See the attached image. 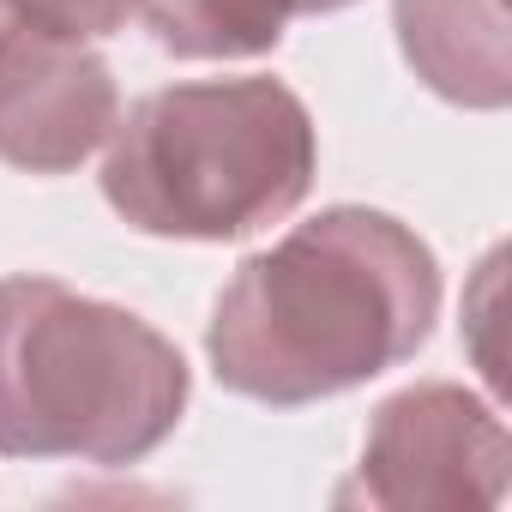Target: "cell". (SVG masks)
Wrapping results in <instances>:
<instances>
[{"label":"cell","instance_id":"obj_7","mask_svg":"<svg viewBox=\"0 0 512 512\" xmlns=\"http://www.w3.org/2000/svg\"><path fill=\"white\" fill-rule=\"evenodd\" d=\"M356 0H145L139 19L175 61H253L272 55L296 19H326Z\"/></svg>","mask_w":512,"mask_h":512},{"label":"cell","instance_id":"obj_6","mask_svg":"<svg viewBox=\"0 0 512 512\" xmlns=\"http://www.w3.org/2000/svg\"><path fill=\"white\" fill-rule=\"evenodd\" d=\"M392 31L410 73L434 97L458 109H506V0H392Z\"/></svg>","mask_w":512,"mask_h":512},{"label":"cell","instance_id":"obj_3","mask_svg":"<svg viewBox=\"0 0 512 512\" xmlns=\"http://www.w3.org/2000/svg\"><path fill=\"white\" fill-rule=\"evenodd\" d=\"M181 350L121 302L61 278H0V458L139 464L187 416Z\"/></svg>","mask_w":512,"mask_h":512},{"label":"cell","instance_id":"obj_1","mask_svg":"<svg viewBox=\"0 0 512 512\" xmlns=\"http://www.w3.org/2000/svg\"><path fill=\"white\" fill-rule=\"evenodd\" d=\"M434 320V247L392 211L326 205L229 272L205 356L223 392L302 410L410 362Z\"/></svg>","mask_w":512,"mask_h":512},{"label":"cell","instance_id":"obj_8","mask_svg":"<svg viewBox=\"0 0 512 512\" xmlns=\"http://www.w3.org/2000/svg\"><path fill=\"white\" fill-rule=\"evenodd\" d=\"M13 7L61 37H79V43H109L115 31H127L139 19L145 0H13Z\"/></svg>","mask_w":512,"mask_h":512},{"label":"cell","instance_id":"obj_4","mask_svg":"<svg viewBox=\"0 0 512 512\" xmlns=\"http://www.w3.org/2000/svg\"><path fill=\"white\" fill-rule=\"evenodd\" d=\"M512 440L494 398H476L458 380H422L392 392L368 434L356 470L338 482V506H386V512H470L500 506Z\"/></svg>","mask_w":512,"mask_h":512},{"label":"cell","instance_id":"obj_5","mask_svg":"<svg viewBox=\"0 0 512 512\" xmlns=\"http://www.w3.org/2000/svg\"><path fill=\"white\" fill-rule=\"evenodd\" d=\"M121 121V91L97 43L61 37L0 0V163L73 175Z\"/></svg>","mask_w":512,"mask_h":512},{"label":"cell","instance_id":"obj_2","mask_svg":"<svg viewBox=\"0 0 512 512\" xmlns=\"http://www.w3.org/2000/svg\"><path fill=\"white\" fill-rule=\"evenodd\" d=\"M320 169L308 103L272 79H181L121 109L103 139L109 211L157 241H241L284 223Z\"/></svg>","mask_w":512,"mask_h":512}]
</instances>
